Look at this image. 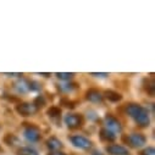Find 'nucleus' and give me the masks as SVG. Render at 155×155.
Returning a JSON list of instances; mask_svg holds the SVG:
<instances>
[{
	"label": "nucleus",
	"mask_w": 155,
	"mask_h": 155,
	"mask_svg": "<svg viewBox=\"0 0 155 155\" xmlns=\"http://www.w3.org/2000/svg\"><path fill=\"white\" fill-rule=\"evenodd\" d=\"M126 111H127L130 117H132L138 126H140V127L149 126V122H150L149 112L142 105H138V104H127Z\"/></svg>",
	"instance_id": "obj_1"
},
{
	"label": "nucleus",
	"mask_w": 155,
	"mask_h": 155,
	"mask_svg": "<svg viewBox=\"0 0 155 155\" xmlns=\"http://www.w3.org/2000/svg\"><path fill=\"white\" fill-rule=\"evenodd\" d=\"M64 120L70 128H78L83 125V117L80 114H67Z\"/></svg>",
	"instance_id": "obj_2"
},
{
	"label": "nucleus",
	"mask_w": 155,
	"mask_h": 155,
	"mask_svg": "<svg viewBox=\"0 0 155 155\" xmlns=\"http://www.w3.org/2000/svg\"><path fill=\"white\" fill-rule=\"evenodd\" d=\"M70 140L72 142V144L77 148H80V149H84V150H88L91 149L92 147V142L84 137V136H81V134H76V136H71L70 137Z\"/></svg>",
	"instance_id": "obj_3"
},
{
	"label": "nucleus",
	"mask_w": 155,
	"mask_h": 155,
	"mask_svg": "<svg viewBox=\"0 0 155 155\" xmlns=\"http://www.w3.org/2000/svg\"><path fill=\"white\" fill-rule=\"evenodd\" d=\"M147 138L143 133H132L127 136V144H130L133 148H140L145 144Z\"/></svg>",
	"instance_id": "obj_4"
},
{
	"label": "nucleus",
	"mask_w": 155,
	"mask_h": 155,
	"mask_svg": "<svg viewBox=\"0 0 155 155\" xmlns=\"http://www.w3.org/2000/svg\"><path fill=\"white\" fill-rule=\"evenodd\" d=\"M105 124L107 126V130L111 131L112 133L114 132H121L122 131V126H121L120 121L116 119V117H114L112 115H109L107 114L105 116Z\"/></svg>",
	"instance_id": "obj_5"
},
{
	"label": "nucleus",
	"mask_w": 155,
	"mask_h": 155,
	"mask_svg": "<svg viewBox=\"0 0 155 155\" xmlns=\"http://www.w3.org/2000/svg\"><path fill=\"white\" fill-rule=\"evenodd\" d=\"M41 131L37 126H29L25 130V138L28 142H38L41 139Z\"/></svg>",
	"instance_id": "obj_6"
},
{
	"label": "nucleus",
	"mask_w": 155,
	"mask_h": 155,
	"mask_svg": "<svg viewBox=\"0 0 155 155\" xmlns=\"http://www.w3.org/2000/svg\"><path fill=\"white\" fill-rule=\"evenodd\" d=\"M16 111L21 115V116H31L37 111V107L33 104L29 103H22L20 105L16 106Z\"/></svg>",
	"instance_id": "obj_7"
},
{
	"label": "nucleus",
	"mask_w": 155,
	"mask_h": 155,
	"mask_svg": "<svg viewBox=\"0 0 155 155\" xmlns=\"http://www.w3.org/2000/svg\"><path fill=\"white\" fill-rule=\"evenodd\" d=\"M106 151L111 155H128V149L120 144H111L106 147Z\"/></svg>",
	"instance_id": "obj_8"
},
{
	"label": "nucleus",
	"mask_w": 155,
	"mask_h": 155,
	"mask_svg": "<svg viewBox=\"0 0 155 155\" xmlns=\"http://www.w3.org/2000/svg\"><path fill=\"white\" fill-rule=\"evenodd\" d=\"M86 98H87L89 101H92V103H101L104 97L101 95V93H100L98 89L92 88V89L87 91V93H86Z\"/></svg>",
	"instance_id": "obj_9"
},
{
	"label": "nucleus",
	"mask_w": 155,
	"mask_h": 155,
	"mask_svg": "<svg viewBox=\"0 0 155 155\" xmlns=\"http://www.w3.org/2000/svg\"><path fill=\"white\" fill-rule=\"evenodd\" d=\"M15 88H16L20 93H26V92L29 91V82L26 81V80H23V78H21V80H18V81L15 83Z\"/></svg>",
	"instance_id": "obj_10"
},
{
	"label": "nucleus",
	"mask_w": 155,
	"mask_h": 155,
	"mask_svg": "<svg viewBox=\"0 0 155 155\" xmlns=\"http://www.w3.org/2000/svg\"><path fill=\"white\" fill-rule=\"evenodd\" d=\"M47 145L49 149L51 150H59L61 147H62V143L61 140H59L56 137H50L48 140H47Z\"/></svg>",
	"instance_id": "obj_11"
},
{
	"label": "nucleus",
	"mask_w": 155,
	"mask_h": 155,
	"mask_svg": "<svg viewBox=\"0 0 155 155\" xmlns=\"http://www.w3.org/2000/svg\"><path fill=\"white\" fill-rule=\"evenodd\" d=\"M100 138L105 142H114L115 140V134L109 131L107 128H101L100 130Z\"/></svg>",
	"instance_id": "obj_12"
},
{
	"label": "nucleus",
	"mask_w": 155,
	"mask_h": 155,
	"mask_svg": "<svg viewBox=\"0 0 155 155\" xmlns=\"http://www.w3.org/2000/svg\"><path fill=\"white\" fill-rule=\"evenodd\" d=\"M105 97L110 101H112V103H117V101H120L122 99V95L121 94H119L117 92H114V91H106L105 92Z\"/></svg>",
	"instance_id": "obj_13"
},
{
	"label": "nucleus",
	"mask_w": 155,
	"mask_h": 155,
	"mask_svg": "<svg viewBox=\"0 0 155 155\" xmlns=\"http://www.w3.org/2000/svg\"><path fill=\"white\" fill-rule=\"evenodd\" d=\"M47 114L49 115V117H53V119H55V117H60V115H61V109L58 107V106H51L50 109H48Z\"/></svg>",
	"instance_id": "obj_14"
},
{
	"label": "nucleus",
	"mask_w": 155,
	"mask_h": 155,
	"mask_svg": "<svg viewBox=\"0 0 155 155\" xmlns=\"http://www.w3.org/2000/svg\"><path fill=\"white\" fill-rule=\"evenodd\" d=\"M4 142H5L8 145H15V144L18 143V139H17V137H15L14 134L8 133V134L4 137Z\"/></svg>",
	"instance_id": "obj_15"
},
{
	"label": "nucleus",
	"mask_w": 155,
	"mask_h": 155,
	"mask_svg": "<svg viewBox=\"0 0 155 155\" xmlns=\"http://www.w3.org/2000/svg\"><path fill=\"white\" fill-rule=\"evenodd\" d=\"M18 155H38V153H37L33 148L25 147V148H21V149L18 150Z\"/></svg>",
	"instance_id": "obj_16"
},
{
	"label": "nucleus",
	"mask_w": 155,
	"mask_h": 155,
	"mask_svg": "<svg viewBox=\"0 0 155 155\" xmlns=\"http://www.w3.org/2000/svg\"><path fill=\"white\" fill-rule=\"evenodd\" d=\"M56 76H58V78H60V80L70 81L74 74H73V73H65V72H61V73H56Z\"/></svg>",
	"instance_id": "obj_17"
},
{
	"label": "nucleus",
	"mask_w": 155,
	"mask_h": 155,
	"mask_svg": "<svg viewBox=\"0 0 155 155\" xmlns=\"http://www.w3.org/2000/svg\"><path fill=\"white\" fill-rule=\"evenodd\" d=\"M35 107L37 106H43V105H45V99H44V97L43 95H39V97H37L35 98V100H34V104H33Z\"/></svg>",
	"instance_id": "obj_18"
},
{
	"label": "nucleus",
	"mask_w": 155,
	"mask_h": 155,
	"mask_svg": "<svg viewBox=\"0 0 155 155\" xmlns=\"http://www.w3.org/2000/svg\"><path fill=\"white\" fill-rule=\"evenodd\" d=\"M41 88H42V86L38 82H34V81L29 82V91H39Z\"/></svg>",
	"instance_id": "obj_19"
},
{
	"label": "nucleus",
	"mask_w": 155,
	"mask_h": 155,
	"mask_svg": "<svg viewBox=\"0 0 155 155\" xmlns=\"http://www.w3.org/2000/svg\"><path fill=\"white\" fill-rule=\"evenodd\" d=\"M140 155H155L154 148H153V147H148V148H145V149L140 153Z\"/></svg>",
	"instance_id": "obj_20"
},
{
	"label": "nucleus",
	"mask_w": 155,
	"mask_h": 155,
	"mask_svg": "<svg viewBox=\"0 0 155 155\" xmlns=\"http://www.w3.org/2000/svg\"><path fill=\"white\" fill-rule=\"evenodd\" d=\"M74 88H76V84H64V86H61V89L65 91V92H71Z\"/></svg>",
	"instance_id": "obj_21"
},
{
	"label": "nucleus",
	"mask_w": 155,
	"mask_h": 155,
	"mask_svg": "<svg viewBox=\"0 0 155 155\" xmlns=\"http://www.w3.org/2000/svg\"><path fill=\"white\" fill-rule=\"evenodd\" d=\"M61 103H62V104H64V106H66V107H71V109H72V107H74V103H73V101H71V100L68 101V100H66V99H62V100H61Z\"/></svg>",
	"instance_id": "obj_22"
},
{
	"label": "nucleus",
	"mask_w": 155,
	"mask_h": 155,
	"mask_svg": "<svg viewBox=\"0 0 155 155\" xmlns=\"http://www.w3.org/2000/svg\"><path fill=\"white\" fill-rule=\"evenodd\" d=\"M92 155H104V154H103L100 150H97V149H95V150L92 151Z\"/></svg>",
	"instance_id": "obj_23"
},
{
	"label": "nucleus",
	"mask_w": 155,
	"mask_h": 155,
	"mask_svg": "<svg viewBox=\"0 0 155 155\" xmlns=\"http://www.w3.org/2000/svg\"><path fill=\"white\" fill-rule=\"evenodd\" d=\"M93 76H97V77H106L107 73H92Z\"/></svg>",
	"instance_id": "obj_24"
},
{
	"label": "nucleus",
	"mask_w": 155,
	"mask_h": 155,
	"mask_svg": "<svg viewBox=\"0 0 155 155\" xmlns=\"http://www.w3.org/2000/svg\"><path fill=\"white\" fill-rule=\"evenodd\" d=\"M50 155H66V154H64V153H60V151H56V153H51Z\"/></svg>",
	"instance_id": "obj_25"
},
{
	"label": "nucleus",
	"mask_w": 155,
	"mask_h": 155,
	"mask_svg": "<svg viewBox=\"0 0 155 155\" xmlns=\"http://www.w3.org/2000/svg\"><path fill=\"white\" fill-rule=\"evenodd\" d=\"M6 76H10V77L12 76L14 77V76H21V74L20 73H6Z\"/></svg>",
	"instance_id": "obj_26"
},
{
	"label": "nucleus",
	"mask_w": 155,
	"mask_h": 155,
	"mask_svg": "<svg viewBox=\"0 0 155 155\" xmlns=\"http://www.w3.org/2000/svg\"><path fill=\"white\" fill-rule=\"evenodd\" d=\"M0 151H2V148H0Z\"/></svg>",
	"instance_id": "obj_27"
}]
</instances>
